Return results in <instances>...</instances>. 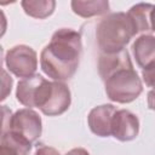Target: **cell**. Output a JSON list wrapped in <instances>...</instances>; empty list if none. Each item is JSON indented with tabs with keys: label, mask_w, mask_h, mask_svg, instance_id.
<instances>
[{
	"label": "cell",
	"mask_w": 155,
	"mask_h": 155,
	"mask_svg": "<svg viewBox=\"0 0 155 155\" xmlns=\"http://www.w3.org/2000/svg\"><path fill=\"white\" fill-rule=\"evenodd\" d=\"M81 54L80 33L70 28L58 29L40 53L41 70L53 81H67L76 73Z\"/></svg>",
	"instance_id": "cell-1"
},
{
	"label": "cell",
	"mask_w": 155,
	"mask_h": 155,
	"mask_svg": "<svg viewBox=\"0 0 155 155\" xmlns=\"http://www.w3.org/2000/svg\"><path fill=\"white\" fill-rule=\"evenodd\" d=\"M17 101L27 108H39L47 116H57L71 103L69 87L61 81H48L39 74L22 79L16 90Z\"/></svg>",
	"instance_id": "cell-2"
},
{
	"label": "cell",
	"mask_w": 155,
	"mask_h": 155,
	"mask_svg": "<svg viewBox=\"0 0 155 155\" xmlns=\"http://www.w3.org/2000/svg\"><path fill=\"white\" fill-rule=\"evenodd\" d=\"M134 35H137V30L125 12L104 16L96 28V40L102 53H115L124 50Z\"/></svg>",
	"instance_id": "cell-3"
},
{
	"label": "cell",
	"mask_w": 155,
	"mask_h": 155,
	"mask_svg": "<svg viewBox=\"0 0 155 155\" xmlns=\"http://www.w3.org/2000/svg\"><path fill=\"white\" fill-rule=\"evenodd\" d=\"M104 87L108 98L121 104L133 102L143 91L142 80L133 68L116 71L104 81Z\"/></svg>",
	"instance_id": "cell-4"
},
{
	"label": "cell",
	"mask_w": 155,
	"mask_h": 155,
	"mask_svg": "<svg viewBox=\"0 0 155 155\" xmlns=\"http://www.w3.org/2000/svg\"><path fill=\"white\" fill-rule=\"evenodd\" d=\"M5 63L8 71L17 78L25 79L34 75L38 68V56L31 47L17 45L6 52Z\"/></svg>",
	"instance_id": "cell-5"
},
{
	"label": "cell",
	"mask_w": 155,
	"mask_h": 155,
	"mask_svg": "<svg viewBox=\"0 0 155 155\" xmlns=\"http://www.w3.org/2000/svg\"><path fill=\"white\" fill-rule=\"evenodd\" d=\"M7 131L17 133L23 138H25L28 142L34 143L35 140L39 139L42 132L41 117L35 110L30 108L19 109L10 116L8 126L5 132Z\"/></svg>",
	"instance_id": "cell-6"
},
{
	"label": "cell",
	"mask_w": 155,
	"mask_h": 155,
	"mask_svg": "<svg viewBox=\"0 0 155 155\" xmlns=\"http://www.w3.org/2000/svg\"><path fill=\"white\" fill-rule=\"evenodd\" d=\"M139 133L138 117L127 109L115 111L111 121V136L120 142L133 140Z\"/></svg>",
	"instance_id": "cell-7"
},
{
	"label": "cell",
	"mask_w": 155,
	"mask_h": 155,
	"mask_svg": "<svg viewBox=\"0 0 155 155\" xmlns=\"http://www.w3.org/2000/svg\"><path fill=\"white\" fill-rule=\"evenodd\" d=\"M116 110L117 109L113 104H102L94 107L87 116L91 132L99 137L111 136V121Z\"/></svg>",
	"instance_id": "cell-8"
},
{
	"label": "cell",
	"mask_w": 155,
	"mask_h": 155,
	"mask_svg": "<svg viewBox=\"0 0 155 155\" xmlns=\"http://www.w3.org/2000/svg\"><path fill=\"white\" fill-rule=\"evenodd\" d=\"M133 68L130 53L126 48L115 53H101L98 58V73L103 81L122 69Z\"/></svg>",
	"instance_id": "cell-9"
},
{
	"label": "cell",
	"mask_w": 155,
	"mask_h": 155,
	"mask_svg": "<svg viewBox=\"0 0 155 155\" xmlns=\"http://www.w3.org/2000/svg\"><path fill=\"white\" fill-rule=\"evenodd\" d=\"M133 56L137 64L144 69L155 61V36L151 34L139 35L132 44Z\"/></svg>",
	"instance_id": "cell-10"
},
{
	"label": "cell",
	"mask_w": 155,
	"mask_h": 155,
	"mask_svg": "<svg viewBox=\"0 0 155 155\" xmlns=\"http://www.w3.org/2000/svg\"><path fill=\"white\" fill-rule=\"evenodd\" d=\"M31 150V143L22 136L11 131L1 134L0 155H29Z\"/></svg>",
	"instance_id": "cell-11"
},
{
	"label": "cell",
	"mask_w": 155,
	"mask_h": 155,
	"mask_svg": "<svg viewBox=\"0 0 155 155\" xmlns=\"http://www.w3.org/2000/svg\"><path fill=\"white\" fill-rule=\"evenodd\" d=\"M154 8L153 4L149 2H139L133 5L128 11L127 15L131 18L137 34H147L148 31L151 30V25H150V15L151 11Z\"/></svg>",
	"instance_id": "cell-12"
},
{
	"label": "cell",
	"mask_w": 155,
	"mask_h": 155,
	"mask_svg": "<svg viewBox=\"0 0 155 155\" xmlns=\"http://www.w3.org/2000/svg\"><path fill=\"white\" fill-rule=\"evenodd\" d=\"M70 6L75 15L84 18L102 16L109 12V2L105 0H94V1L74 0L70 2Z\"/></svg>",
	"instance_id": "cell-13"
},
{
	"label": "cell",
	"mask_w": 155,
	"mask_h": 155,
	"mask_svg": "<svg viewBox=\"0 0 155 155\" xmlns=\"http://www.w3.org/2000/svg\"><path fill=\"white\" fill-rule=\"evenodd\" d=\"M24 12L33 17L44 19L51 16L56 7V1L53 0H23L21 2Z\"/></svg>",
	"instance_id": "cell-14"
},
{
	"label": "cell",
	"mask_w": 155,
	"mask_h": 155,
	"mask_svg": "<svg viewBox=\"0 0 155 155\" xmlns=\"http://www.w3.org/2000/svg\"><path fill=\"white\" fill-rule=\"evenodd\" d=\"M142 78L148 87L155 90V61L149 67L142 69Z\"/></svg>",
	"instance_id": "cell-15"
},
{
	"label": "cell",
	"mask_w": 155,
	"mask_h": 155,
	"mask_svg": "<svg viewBox=\"0 0 155 155\" xmlns=\"http://www.w3.org/2000/svg\"><path fill=\"white\" fill-rule=\"evenodd\" d=\"M11 87H12V78L6 73L5 69H2V94H1L2 101L11 92Z\"/></svg>",
	"instance_id": "cell-16"
},
{
	"label": "cell",
	"mask_w": 155,
	"mask_h": 155,
	"mask_svg": "<svg viewBox=\"0 0 155 155\" xmlns=\"http://www.w3.org/2000/svg\"><path fill=\"white\" fill-rule=\"evenodd\" d=\"M34 155H61L59 151L52 147H47V145H41L35 150Z\"/></svg>",
	"instance_id": "cell-17"
},
{
	"label": "cell",
	"mask_w": 155,
	"mask_h": 155,
	"mask_svg": "<svg viewBox=\"0 0 155 155\" xmlns=\"http://www.w3.org/2000/svg\"><path fill=\"white\" fill-rule=\"evenodd\" d=\"M148 107L151 110H155V90L148 92Z\"/></svg>",
	"instance_id": "cell-18"
},
{
	"label": "cell",
	"mask_w": 155,
	"mask_h": 155,
	"mask_svg": "<svg viewBox=\"0 0 155 155\" xmlns=\"http://www.w3.org/2000/svg\"><path fill=\"white\" fill-rule=\"evenodd\" d=\"M65 155H90V153L84 148H74V149L69 150Z\"/></svg>",
	"instance_id": "cell-19"
},
{
	"label": "cell",
	"mask_w": 155,
	"mask_h": 155,
	"mask_svg": "<svg viewBox=\"0 0 155 155\" xmlns=\"http://www.w3.org/2000/svg\"><path fill=\"white\" fill-rule=\"evenodd\" d=\"M150 25H151V30L155 31V5H154V8L150 15Z\"/></svg>",
	"instance_id": "cell-20"
}]
</instances>
